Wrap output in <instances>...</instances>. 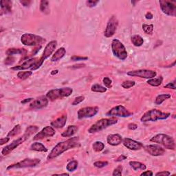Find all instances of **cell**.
Masks as SVG:
<instances>
[{
  "mask_svg": "<svg viewBox=\"0 0 176 176\" xmlns=\"http://www.w3.org/2000/svg\"><path fill=\"white\" fill-rule=\"evenodd\" d=\"M80 145L79 137L70 138L68 140L61 142V143L57 144L52 149V150L50 151V154L47 157V160H53V159L59 157V155H61L65 151L71 149L79 147H80Z\"/></svg>",
  "mask_w": 176,
  "mask_h": 176,
  "instance_id": "6da1fadb",
  "label": "cell"
},
{
  "mask_svg": "<svg viewBox=\"0 0 176 176\" xmlns=\"http://www.w3.org/2000/svg\"><path fill=\"white\" fill-rule=\"evenodd\" d=\"M39 127L37 126H29L28 128L26 129V130L25 131V133L23 134V136H20L18 138L17 140H15L14 141H12L11 144H10L7 146H6L2 149V154L3 155H7L10 153L15 149L16 148H17L20 144H22V143H24L25 141H26L28 138L33 135L34 134H35L36 132L38 131Z\"/></svg>",
  "mask_w": 176,
  "mask_h": 176,
  "instance_id": "7a4b0ae2",
  "label": "cell"
},
{
  "mask_svg": "<svg viewBox=\"0 0 176 176\" xmlns=\"http://www.w3.org/2000/svg\"><path fill=\"white\" fill-rule=\"evenodd\" d=\"M118 123V119L116 117H110L109 118H102L98 120L96 123L92 125L88 130V132L90 134L96 133L104 130L105 129L109 127Z\"/></svg>",
  "mask_w": 176,
  "mask_h": 176,
  "instance_id": "3957f363",
  "label": "cell"
},
{
  "mask_svg": "<svg viewBox=\"0 0 176 176\" xmlns=\"http://www.w3.org/2000/svg\"><path fill=\"white\" fill-rule=\"evenodd\" d=\"M171 116L170 113L162 112L158 110H151L145 112L141 117L140 121L143 123H147L149 121L155 122L158 120H165Z\"/></svg>",
  "mask_w": 176,
  "mask_h": 176,
  "instance_id": "277c9868",
  "label": "cell"
},
{
  "mask_svg": "<svg viewBox=\"0 0 176 176\" xmlns=\"http://www.w3.org/2000/svg\"><path fill=\"white\" fill-rule=\"evenodd\" d=\"M151 142L155 143L161 144L165 149L171 150H175V143L174 138L167 134H159L155 135L150 140Z\"/></svg>",
  "mask_w": 176,
  "mask_h": 176,
  "instance_id": "5b68a950",
  "label": "cell"
},
{
  "mask_svg": "<svg viewBox=\"0 0 176 176\" xmlns=\"http://www.w3.org/2000/svg\"><path fill=\"white\" fill-rule=\"evenodd\" d=\"M73 92L72 88L71 87H63L57 88L48 91L46 94V97L51 100L54 101L57 99H62L65 97H68Z\"/></svg>",
  "mask_w": 176,
  "mask_h": 176,
  "instance_id": "8992f818",
  "label": "cell"
},
{
  "mask_svg": "<svg viewBox=\"0 0 176 176\" xmlns=\"http://www.w3.org/2000/svg\"><path fill=\"white\" fill-rule=\"evenodd\" d=\"M21 42L26 46H41L46 43V39L39 35H33L31 33H25L21 37Z\"/></svg>",
  "mask_w": 176,
  "mask_h": 176,
  "instance_id": "52a82bcc",
  "label": "cell"
},
{
  "mask_svg": "<svg viewBox=\"0 0 176 176\" xmlns=\"http://www.w3.org/2000/svg\"><path fill=\"white\" fill-rule=\"evenodd\" d=\"M111 51L114 55L117 57L118 59L121 61H125L127 58L128 55L126 48L123 45V43L117 39H113L111 42Z\"/></svg>",
  "mask_w": 176,
  "mask_h": 176,
  "instance_id": "ba28073f",
  "label": "cell"
},
{
  "mask_svg": "<svg viewBox=\"0 0 176 176\" xmlns=\"http://www.w3.org/2000/svg\"><path fill=\"white\" fill-rule=\"evenodd\" d=\"M41 162V160L38 158L31 159V158H26L24 160L20 161L17 163L9 165L7 167V170H11V169H23V168H30L35 167L36 166L39 165Z\"/></svg>",
  "mask_w": 176,
  "mask_h": 176,
  "instance_id": "9c48e42d",
  "label": "cell"
},
{
  "mask_svg": "<svg viewBox=\"0 0 176 176\" xmlns=\"http://www.w3.org/2000/svg\"><path fill=\"white\" fill-rule=\"evenodd\" d=\"M160 7L162 12L171 17L176 16V3L175 1L169 0H160Z\"/></svg>",
  "mask_w": 176,
  "mask_h": 176,
  "instance_id": "30bf717a",
  "label": "cell"
},
{
  "mask_svg": "<svg viewBox=\"0 0 176 176\" xmlns=\"http://www.w3.org/2000/svg\"><path fill=\"white\" fill-rule=\"evenodd\" d=\"M132 115H133V113L130 112L123 105H117L116 107H114L106 113V116L110 117L118 116L122 118H127L132 116Z\"/></svg>",
  "mask_w": 176,
  "mask_h": 176,
  "instance_id": "8fae6325",
  "label": "cell"
},
{
  "mask_svg": "<svg viewBox=\"0 0 176 176\" xmlns=\"http://www.w3.org/2000/svg\"><path fill=\"white\" fill-rule=\"evenodd\" d=\"M128 76H130L132 77H140L143 78V79H153L157 75V73L155 71L151 70H133L130 71L127 73Z\"/></svg>",
  "mask_w": 176,
  "mask_h": 176,
  "instance_id": "7c38bea8",
  "label": "cell"
},
{
  "mask_svg": "<svg viewBox=\"0 0 176 176\" xmlns=\"http://www.w3.org/2000/svg\"><path fill=\"white\" fill-rule=\"evenodd\" d=\"M118 26V20L116 16H111L107 22L106 29L104 32V36L107 38H110L116 33Z\"/></svg>",
  "mask_w": 176,
  "mask_h": 176,
  "instance_id": "4fadbf2b",
  "label": "cell"
},
{
  "mask_svg": "<svg viewBox=\"0 0 176 176\" xmlns=\"http://www.w3.org/2000/svg\"><path fill=\"white\" fill-rule=\"evenodd\" d=\"M99 111V108L98 107H86L81 109L78 111L77 116L79 119H83V118H92L98 114Z\"/></svg>",
  "mask_w": 176,
  "mask_h": 176,
  "instance_id": "5bb4252c",
  "label": "cell"
},
{
  "mask_svg": "<svg viewBox=\"0 0 176 176\" xmlns=\"http://www.w3.org/2000/svg\"><path fill=\"white\" fill-rule=\"evenodd\" d=\"M48 99L46 96H41L32 101L30 105V109L31 110H41L48 106Z\"/></svg>",
  "mask_w": 176,
  "mask_h": 176,
  "instance_id": "9a60e30c",
  "label": "cell"
},
{
  "mask_svg": "<svg viewBox=\"0 0 176 176\" xmlns=\"http://www.w3.org/2000/svg\"><path fill=\"white\" fill-rule=\"evenodd\" d=\"M55 135V130L52 126H46L43 130L37 133L35 136L33 137L34 140H37L43 139L45 138H50Z\"/></svg>",
  "mask_w": 176,
  "mask_h": 176,
  "instance_id": "2e32d148",
  "label": "cell"
},
{
  "mask_svg": "<svg viewBox=\"0 0 176 176\" xmlns=\"http://www.w3.org/2000/svg\"><path fill=\"white\" fill-rule=\"evenodd\" d=\"M144 150L152 156H161L165 153V150L158 144H149L143 147Z\"/></svg>",
  "mask_w": 176,
  "mask_h": 176,
  "instance_id": "e0dca14e",
  "label": "cell"
},
{
  "mask_svg": "<svg viewBox=\"0 0 176 176\" xmlns=\"http://www.w3.org/2000/svg\"><path fill=\"white\" fill-rule=\"evenodd\" d=\"M122 143H123V145L125 147H127V149H129L133 151L140 150L144 147L143 144L140 143V142L132 140L131 138H124Z\"/></svg>",
  "mask_w": 176,
  "mask_h": 176,
  "instance_id": "ac0fdd59",
  "label": "cell"
},
{
  "mask_svg": "<svg viewBox=\"0 0 176 176\" xmlns=\"http://www.w3.org/2000/svg\"><path fill=\"white\" fill-rule=\"evenodd\" d=\"M57 46V42L56 41H51L50 43L47 44L45 49H44V51L43 52V55L42 56V59L43 61H45L48 58H49L50 55H52V54L55 51L56 48Z\"/></svg>",
  "mask_w": 176,
  "mask_h": 176,
  "instance_id": "d6986e66",
  "label": "cell"
},
{
  "mask_svg": "<svg viewBox=\"0 0 176 176\" xmlns=\"http://www.w3.org/2000/svg\"><path fill=\"white\" fill-rule=\"evenodd\" d=\"M39 58H32L26 60V61L22 63L21 66H15L11 67V70H28L32 69L33 67H35L36 63L38 61Z\"/></svg>",
  "mask_w": 176,
  "mask_h": 176,
  "instance_id": "ffe728a7",
  "label": "cell"
},
{
  "mask_svg": "<svg viewBox=\"0 0 176 176\" xmlns=\"http://www.w3.org/2000/svg\"><path fill=\"white\" fill-rule=\"evenodd\" d=\"M107 143L111 146H118L123 142V138L120 134H110L107 138Z\"/></svg>",
  "mask_w": 176,
  "mask_h": 176,
  "instance_id": "44dd1931",
  "label": "cell"
},
{
  "mask_svg": "<svg viewBox=\"0 0 176 176\" xmlns=\"http://www.w3.org/2000/svg\"><path fill=\"white\" fill-rule=\"evenodd\" d=\"M67 114H63V116L51 122L50 125H51L53 128L61 129L66 125L67 122Z\"/></svg>",
  "mask_w": 176,
  "mask_h": 176,
  "instance_id": "7402d4cb",
  "label": "cell"
},
{
  "mask_svg": "<svg viewBox=\"0 0 176 176\" xmlns=\"http://www.w3.org/2000/svg\"><path fill=\"white\" fill-rule=\"evenodd\" d=\"M1 6V15L3 14H8L12 12V2L10 0H2L0 2Z\"/></svg>",
  "mask_w": 176,
  "mask_h": 176,
  "instance_id": "603a6c76",
  "label": "cell"
},
{
  "mask_svg": "<svg viewBox=\"0 0 176 176\" xmlns=\"http://www.w3.org/2000/svg\"><path fill=\"white\" fill-rule=\"evenodd\" d=\"M78 131H79V127L76 125H70L67 128V130L61 134V136L65 138L72 137Z\"/></svg>",
  "mask_w": 176,
  "mask_h": 176,
  "instance_id": "cb8c5ba5",
  "label": "cell"
},
{
  "mask_svg": "<svg viewBox=\"0 0 176 176\" xmlns=\"http://www.w3.org/2000/svg\"><path fill=\"white\" fill-rule=\"evenodd\" d=\"M66 48H63V47H61V48H60L57 50L55 53L54 54L51 58V61L56 62L57 61L61 59L63 57L66 55Z\"/></svg>",
  "mask_w": 176,
  "mask_h": 176,
  "instance_id": "d4e9b609",
  "label": "cell"
},
{
  "mask_svg": "<svg viewBox=\"0 0 176 176\" xmlns=\"http://www.w3.org/2000/svg\"><path fill=\"white\" fill-rule=\"evenodd\" d=\"M28 51L25 48H10L6 52L8 56H12L14 55H26Z\"/></svg>",
  "mask_w": 176,
  "mask_h": 176,
  "instance_id": "484cf974",
  "label": "cell"
},
{
  "mask_svg": "<svg viewBox=\"0 0 176 176\" xmlns=\"http://www.w3.org/2000/svg\"><path fill=\"white\" fill-rule=\"evenodd\" d=\"M30 149L31 151H39V152H47L48 149H47L44 145L40 143H35L30 145Z\"/></svg>",
  "mask_w": 176,
  "mask_h": 176,
  "instance_id": "4316f807",
  "label": "cell"
},
{
  "mask_svg": "<svg viewBox=\"0 0 176 176\" xmlns=\"http://www.w3.org/2000/svg\"><path fill=\"white\" fill-rule=\"evenodd\" d=\"M130 165L134 171H138V170L144 171L147 169L146 165L141 163V162H137V161H130Z\"/></svg>",
  "mask_w": 176,
  "mask_h": 176,
  "instance_id": "83f0119b",
  "label": "cell"
},
{
  "mask_svg": "<svg viewBox=\"0 0 176 176\" xmlns=\"http://www.w3.org/2000/svg\"><path fill=\"white\" fill-rule=\"evenodd\" d=\"M40 11L46 15H48L50 12L49 7V2L47 0H42L40 2Z\"/></svg>",
  "mask_w": 176,
  "mask_h": 176,
  "instance_id": "f1b7e54d",
  "label": "cell"
},
{
  "mask_svg": "<svg viewBox=\"0 0 176 176\" xmlns=\"http://www.w3.org/2000/svg\"><path fill=\"white\" fill-rule=\"evenodd\" d=\"M131 41V43H133V45L136 47H140L143 46L144 43V39H143V37L137 35L132 36Z\"/></svg>",
  "mask_w": 176,
  "mask_h": 176,
  "instance_id": "f546056e",
  "label": "cell"
},
{
  "mask_svg": "<svg viewBox=\"0 0 176 176\" xmlns=\"http://www.w3.org/2000/svg\"><path fill=\"white\" fill-rule=\"evenodd\" d=\"M162 81H163V78H162V76H159L158 78H153V79H148V81H147V83L149 85H150V86H151L158 87L162 84Z\"/></svg>",
  "mask_w": 176,
  "mask_h": 176,
  "instance_id": "4dcf8cb0",
  "label": "cell"
},
{
  "mask_svg": "<svg viewBox=\"0 0 176 176\" xmlns=\"http://www.w3.org/2000/svg\"><path fill=\"white\" fill-rule=\"evenodd\" d=\"M171 96L169 94H163L158 95L155 99V103L156 105H161L166 100L169 99Z\"/></svg>",
  "mask_w": 176,
  "mask_h": 176,
  "instance_id": "1f68e13d",
  "label": "cell"
},
{
  "mask_svg": "<svg viewBox=\"0 0 176 176\" xmlns=\"http://www.w3.org/2000/svg\"><path fill=\"white\" fill-rule=\"evenodd\" d=\"M91 90L94 92H99V93H105L107 92V88L100 86L99 84H94L91 87Z\"/></svg>",
  "mask_w": 176,
  "mask_h": 176,
  "instance_id": "d6a6232c",
  "label": "cell"
},
{
  "mask_svg": "<svg viewBox=\"0 0 176 176\" xmlns=\"http://www.w3.org/2000/svg\"><path fill=\"white\" fill-rule=\"evenodd\" d=\"M21 130H22L21 125H15L14 128H13L11 131H10L8 132L7 136L9 137V138L14 137V136H17V135H18L19 134L21 133Z\"/></svg>",
  "mask_w": 176,
  "mask_h": 176,
  "instance_id": "836d02e7",
  "label": "cell"
},
{
  "mask_svg": "<svg viewBox=\"0 0 176 176\" xmlns=\"http://www.w3.org/2000/svg\"><path fill=\"white\" fill-rule=\"evenodd\" d=\"M93 150L96 152L102 151L105 148V144L101 141H96L92 145Z\"/></svg>",
  "mask_w": 176,
  "mask_h": 176,
  "instance_id": "e575fe53",
  "label": "cell"
},
{
  "mask_svg": "<svg viewBox=\"0 0 176 176\" xmlns=\"http://www.w3.org/2000/svg\"><path fill=\"white\" fill-rule=\"evenodd\" d=\"M78 165H79V162H78L76 160L70 161L66 166L67 171H69V172L74 171L77 169Z\"/></svg>",
  "mask_w": 176,
  "mask_h": 176,
  "instance_id": "d590c367",
  "label": "cell"
},
{
  "mask_svg": "<svg viewBox=\"0 0 176 176\" xmlns=\"http://www.w3.org/2000/svg\"><path fill=\"white\" fill-rule=\"evenodd\" d=\"M32 75V71H25V72H19L17 74V77L21 80H26Z\"/></svg>",
  "mask_w": 176,
  "mask_h": 176,
  "instance_id": "8d00e7d4",
  "label": "cell"
},
{
  "mask_svg": "<svg viewBox=\"0 0 176 176\" xmlns=\"http://www.w3.org/2000/svg\"><path fill=\"white\" fill-rule=\"evenodd\" d=\"M142 27H143V31L146 34H147V35H151L152 34H153L154 28V26L153 24H149V25L143 24Z\"/></svg>",
  "mask_w": 176,
  "mask_h": 176,
  "instance_id": "74e56055",
  "label": "cell"
},
{
  "mask_svg": "<svg viewBox=\"0 0 176 176\" xmlns=\"http://www.w3.org/2000/svg\"><path fill=\"white\" fill-rule=\"evenodd\" d=\"M135 85H136V82L134 81H125L123 83L121 84V86L123 87L125 89H130V88L134 87Z\"/></svg>",
  "mask_w": 176,
  "mask_h": 176,
  "instance_id": "f35d334b",
  "label": "cell"
},
{
  "mask_svg": "<svg viewBox=\"0 0 176 176\" xmlns=\"http://www.w3.org/2000/svg\"><path fill=\"white\" fill-rule=\"evenodd\" d=\"M108 162L107 161H97L95 162L94 163V166L96 168H99V169H101V168H103L105 167H107L108 165Z\"/></svg>",
  "mask_w": 176,
  "mask_h": 176,
  "instance_id": "ab89813d",
  "label": "cell"
},
{
  "mask_svg": "<svg viewBox=\"0 0 176 176\" xmlns=\"http://www.w3.org/2000/svg\"><path fill=\"white\" fill-rule=\"evenodd\" d=\"M103 84L105 85L107 88H111L112 87V81H111L109 77H105L103 79Z\"/></svg>",
  "mask_w": 176,
  "mask_h": 176,
  "instance_id": "60d3db41",
  "label": "cell"
},
{
  "mask_svg": "<svg viewBox=\"0 0 176 176\" xmlns=\"http://www.w3.org/2000/svg\"><path fill=\"white\" fill-rule=\"evenodd\" d=\"M99 0H87L86 2V5L87 7L90 8H93L95 7V6L99 4Z\"/></svg>",
  "mask_w": 176,
  "mask_h": 176,
  "instance_id": "b9f144b4",
  "label": "cell"
},
{
  "mask_svg": "<svg viewBox=\"0 0 176 176\" xmlns=\"http://www.w3.org/2000/svg\"><path fill=\"white\" fill-rule=\"evenodd\" d=\"M122 172H123V167L121 165L118 166L114 170L112 175L114 176H121Z\"/></svg>",
  "mask_w": 176,
  "mask_h": 176,
  "instance_id": "7bdbcfd3",
  "label": "cell"
},
{
  "mask_svg": "<svg viewBox=\"0 0 176 176\" xmlns=\"http://www.w3.org/2000/svg\"><path fill=\"white\" fill-rule=\"evenodd\" d=\"M85 100V96H79L78 97H76L74 99V100L72 102V105H79V103H82L83 101Z\"/></svg>",
  "mask_w": 176,
  "mask_h": 176,
  "instance_id": "ee69618b",
  "label": "cell"
},
{
  "mask_svg": "<svg viewBox=\"0 0 176 176\" xmlns=\"http://www.w3.org/2000/svg\"><path fill=\"white\" fill-rule=\"evenodd\" d=\"M88 59V57L87 56H76L74 55L71 57V60L73 61H86Z\"/></svg>",
  "mask_w": 176,
  "mask_h": 176,
  "instance_id": "f6af8a7d",
  "label": "cell"
},
{
  "mask_svg": "<svg viewBox=\"0 0 176 176\" xmlns=\"http://www.w3.org/2000/svg\"><path fill=\"white\" fill-rule=\"evenodd\" d=\"M15 59L12 56H8L7 58L5 59L4 63L7 66L12 65V64L15 63Z\"/></svg>",
  "mask_w": 176,
  "mask_h": 176,
  "instance_id": "bcb514c9",
  "label": "cell"
},
{
  "mask_svg": "<svg viewBox=\"0 0 176 176\" xmlns=\"http://www.w3.org/2000/svg\"><path fill=\"white\" fill-rule=\"evenodd\" d=\"M175 82L176 81L174 80L172 82L168 83L164 86V88H168V89H172V90H175L176 89V86H175Z\"/></svg>",
  "mask_w": 176,
  "mask_h": 176,
  "instance_id": "7dc6e473",
  "label": "cell"
},
{
  "mask_svg": "<svg viewBox=\"0 0 176 176\" xmlns=\"http://www.w3.org/2000/svg\"><path fill=\"white\" fill-rule=\"evenodd\" d=\"M171 175V173L169 171H160V172H158L155 175L158 176V175H164V176H168V175Z\"/></svg>",
  "mask_w": 176,
  "mask_h": 176,
  "instance_id": "c3c4849f",
  "label": "cell"
},
{
  "mask_svg": "<svg viewBox=\"0 0 176 176\" xmlns=\"http://www.w3.org/2000/svg\"><path fill=\"white\" fill-rule=\"evenodd\" d=\"M128 129L130 130H135L138 128V125L135 123H130L128 125Z\"/></svg>",
  "mask_w": 176,
  "mask_h": 176,
  "instance_id": "681fc988",
  "label": "cell"
},
{
  "mask_svg": "<svg viewBox=\"0 0 176 176\" xmlns=\"http://www.w3.org/2000/svg\"><path fill=\"white\" fill-rule=\"evenodd\" d=\"M9 140H10V138L8 136L6 138H2L0 139V144L3 145L6 143H7Z\"/></svg>",
  "mask_w": 176,
  "mask_h": 176,
  "instance_id": "f907efd6",
  "label": "cell"
},
{
  "mask_svg": "<svg viewBox=\"0 0 176 176\" xmlns=\"http://www.w3.org/2000/svg\"><path fill=\"white\" fill-rule=\"evenodd\" d=\"M127 158V157L126 156V155H120L119 157H118L116 160H115V162H121V161H123L125 160H126V159Z\"/></svg>",
  "mask_w": 176,
  "mask_h": 176,
  "instance_id": "816d5d0a",
  "label": "cell"
},
{
  "mask_svg": "<svg viewBox=\"0 0 176 176\" xmlns=\"http://www.w3.org/2000/svg\"><path fill=\"white\" fill-rule=\"evenodd\" d=\"M20 3H21V4L23 6H25V7H27V6H28L30 4V3H31V2H30V1H26V0H22V1H20Z\"/></svg>",
  "mask_w": 176,
  "mask_h": 176,
  "instance_id": "f5cc1de1",
  "label": "cell"
},
{
  "mask_svg": "<svg viewBox=\"0 0 176 176\" xmlns=\"http://www.w3.org/2000/svg\"><path fill=\"white\" fill-rule=\"evenodd\" d=\"M86 67V64H78V65H74L72 66V69H76V68H82V67Z\"/></svg>",
  "mask_w": 176,
  "mask_h": 176,
  "instance_id": "db71d44e",
  "label": "cell"
},
{
  "mask_svg": "<svg viewBox=\"0 0 176 176\" xmlns=\"http://www.w3.org/2000/svg\"><path fill=\"white\" fill-rule=\"evenodd\" d=\"M154 174H153V172H152L151 171H144L143 173H142V174H140V175H148V176H151V175H153Z\"/></svg>",
  "mask_w": 176,
  "mask_h": 176,
  "instance_id": "11a10c76",
  "label": "cell"
},
{
  "mask_svg": "<svg viewBox=\"0 0 176 176\" xmlns=\"http://www.w3.org/2000/svg\"><path fill=\"white\" fill-rule=\"evenodd\" d=\"M153 17H154V15H152L150 12H147V14L145 15V18H146L147 19H153Z\"/></svg>",
  "mask_w": 176,
  "mask_h": 176,
  "instance_id": "9f6ffc18",
  "label": "cell"
},
{
  "mask_svg": "<svg viewBox=\"0 0 176 176\" xmlns=\"http://www.w3.org/2000/svg\"><path fill=\"white\" fill-rule=\"evenodd\" d=\"M32 100H33V99H32V98H29V99H24V100L22 101V104H25L26 103L30 102V101H32Z\"/></svg>",
  "mask_w": 176,
  "mask_h": 176,
  "instance_id": "6f0895ef",
  "label": "cell"
},
{
  "mask_svg": "<svg viewBox=\"0 0 176 176\" xmlns=\"http://www.w3.org/2000/svg\"><path fill=\"white\" fill-rule=\"evenodd\" d=\"M58 72H59V70H53V71H52L51 74H52V75H55V74H56Z\"/></svg>",
  "mask_w": 176,
  "mask_h": 176,
  "instance_id": "680465c9",
  "label": "cell"
},
{
  "mask_svg": "<svg viewBox=\"0 0 176 176\" xmlns=\"http://www.w3.org/2000/svg\"><path fill=\"white\" fill-rule=\"evenodd\" d=\"M56 175H69V174H67V173H64V174H56Z\"/></svg>",
  "mask_w": 176,
  "mask_h": 176,
  "instance_id": "91938a15",
  "label": "cell"
}]
</instances>
